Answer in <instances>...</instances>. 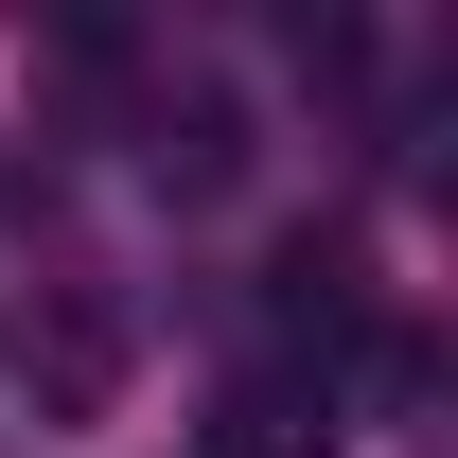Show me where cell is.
Wrapping results in <instances>:
<instances>
[{"mask_svg": "<svg viewBox=\"0 0 458 458\" xmlns=\"http://www.w3.org/2000/svg\"><path fill=\"white\" fill-rule=\"evenodd\" d=\"M212 458H335V370H229Z\"/></svg>", "mask_w": 458, "mask_h": 458, "instance_id": "7a4b0ae2", "label": "cell"}, {"mask_svg": "<svg viewBox=\"0 0 458 458\" xmlns=\"http://www.w3.org/2000/svg\"><path fill=\"white\" fill-rule=\"evenodd\" d=\"M141 159H159V194H194V212H212L229 176H247V106H229L212 71H176V89H159V123H141Z\"/></svg>", "mask_w": 458, "mask_h": 458, "instance_id": "3957f363", "label": "cell"}, {"mask_svg": "<svg viewBox=\"0 0 458 458\" xmlns=\"http://www.w3.org/2000/svg\"><path fill=\"white\" fill-rule=\"evenodd\" d=\"M265 283H283V318H318V335H352V318H370V247H352V229H300V247L265 265Z\"/></svg>", "mask_w": 458, "mask_h": 458, "instance_id": "277c9868", "label": "cell"}, {"mask_svg": "<svg viewBox=\"0 0 458 458\" xmlns=\"http://www.w3.org/2000/svg\"><path fill=\"white\" fill-rule=\"evenodd\" d=\"M0 352H18L36 423H106V388H123V300H106V283H36Z\"/></svg>", "mask_w": 458, "mask_h": 458, "instance_id": "6da1fadb", "label": "cell"}]
</instances>
